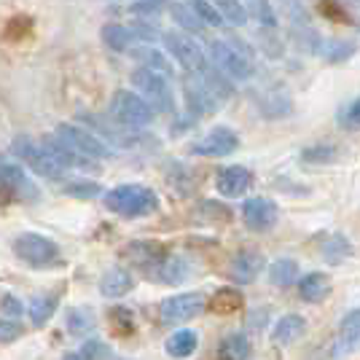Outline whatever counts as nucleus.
<instances>
[{"label": "nucleus", "mask_w": 360, "mask_h": 360, "mask_svg": "<svg viewBox=\"0 0 360 360\" xmlns=\"http://www.w3.org/2000/svg\"><path fill=\"white\" fill-rule=\"evenodd\" d=\"M105 207L124 218H143V215L159 210V196L153 194L148 186L127 183V186H116L108 191Z\"/></svg>", "instance_id": "nucleus-1"}, {"label": "nucleus", "mask_w": 360, "mask_h": 360, "mask_svg": "<svg viewBox=\"0 0 360 360\" xmlns=\"http://www.w3.org/2000/svg\"><path fill=\"white\" fill-rule=\"evenodd\" d=\"M132 84H135V89L140 91V97L148 103L150 110L172 113L175 97H172V89H169L165 75L153 73L148 68H137L135 73H132Z\"/></svg>", "instance_id": "nucleus-2"}, {"label": "nucleus", "mask_w": 360, "mask_h": 360, "mask_svg": "<svg viewBox=\"0 0 360 360\" xmlns=\"http://www.w3.org/2000/svg\"><path fill=\"white\" fill-rule=\"evenodd\" d=\"M110 116L113 121H119L121 127H129V129H140V127H148L153 121V110L148 108V103L135 94V91L119 89L110 100Z\"/></svg>", "instance_id": "nucleus-3"}, {"label": "nucleus", "mask_w": 360, "mask_h": 360, "mask_svg": "<svg viewBox=\"0 0 360 360\" xmlns=\"http://www.w3.org/2000/svg\"><path fill=\"white\" fill-rule=\"evenodd\" d=\"M14 253L19 255L25 264L35 266V269L51 266V264L60 261V248H57V242L44 237V234H32V231H25V234L16 237Z\"/></svg>", "instance_id": "nucleus-4"}, {"label": "nucleus", "mask_w": 360, "mask_h": 360, "mask_svg": "<svg viewBox=\"0 0 360 360\" xmlns=\"http://www.w3.org/2000/svg\"><path fill=\"white\" fill-rule=\"evenodd\" d=\"M54 137H60L68 148H73L84 159H108L113 153L94 132L84 129V127H75V124H60Z\"/></svg>", "instance_id": "nucleus-5"}, {"label": "nucleus", "mask_w": 360, "mask_h": 360, "mask_svg": "<svg viewBox=\"0 0 360 360\" xmlns=\"http://www.w3.org/2000/svg\"><path fill=\"white\" fill-rule=\"evenodd\" d=\"M11 153H14L16 159H22V165H27L32 172H38L44 178L60 180L65 175L60 167L51 162V156L44 150V146L30 140V137H16L14 143H11Z\"/></svg>", "instance_id": "nucleus-6"}, {"label": "nucleus", "mask_w": 360, "mask_h": 360, "mask_svg": "<svg viewBox=\"0 0 360 360\" xmlns=\"http://www.w3.org/2000/svg\"><path fill=\"white\" fill-rule=\"evenodd\" d=\"M205 296L202 293H178V296H169L159 304V315H162V323L167 326H175V323H186V320H191V317L202 315V309H205Z\"/></svg>", "instance_id": "nucleus-7"}, {"label": "nucleus", "mask_w": 360, "mask_h": 360, "mask_svg": "<svg viewBox=\"0 0 360 360\" xmlns=\"http://www.w3.org/2000/svg\"><path fill=\"white\" fill-rule=\"evenodd\" d=\"M162 41H165L167 51H169V54H172V57H175L186 70L199 73V75L207 70V60H205L202 49H199L188 35H183V32H165V35H162Z\"/></svg>", "instance_id": "nucleus-8"}, {"label": "nucleus", "mask_w": 360, "mask_h": 360, "mask_svg": "<svg viewBox=\"0 0 360 360\" xmlns=\"http://www.w3.org/2000/svg\"><path fill=\"white\" fill-rule=\"evenodd\" d=\"M210 57L215 62V68H218V73H226L231 78H250L253 75V65L245 57V51L234 49L226 41H212Z\"/></svg>", "instance_id": "nucleus-9"}, {"label": "nucleus", "mask_w": 360, "mask_h": 360, "mask_svg": "<svg viewBox=\"0 0 360 360\" xmlns=\"http://www.w3.org/2000/svg\"><path fill=\"white\" fill-rule=\"evenodd\" d=\"M240 146V137L234 129H229V127H218V129H212L210 135H205L199 143L191 146V153L194 156H229V153H234Z\"/></svg>", "instance_id": "nucleus-10"}, {"label": "nucleus", "mask_w": 360, "mask_h": 360, "mask_svg": "<svg viewBox=\"0 0 360 360\" xmlns=\"http://www.w3.org/2000/svg\"><path fill=\"white\" fill-rule=\"evenodd\" d=\"M277 218H280V212H277V205L271 199L253 196V199H248L242 205V221L253 231H266V229L277 224Z\"/></svg>", "instance_id": "nucleus-11"}, {"label": "nucleus", "mask_w": 360, "mask_h": 360, "mask_svg": "<svg viewBox=\"0 0 360 360\" xmlns=\"http://www.w3.org/2000/svg\"><path fill=\"white\" fill-rule=\"evenodd\" d=\"M0 188L22 196V199H35V196H38V188H35L32 180L25 175L22 165L8 162V159H3V156H0Z\"/></svg>", "instance_id": "nucleus-12"}, {"label": "nucleus", "mask_w": 360, "mask_h": 360, "mask_svg": "<svg viewBox=\"0 0 360 360\" xmlns=\"http://www.w3.org/2000/svg\"><path fill=\"white\" fill-rule=\"evenodd\" d=\"M250 183H253V175H250V169H245V167L234 165V167H226L218 172V180H215V186H218V191L229 199H237L242 196L248 188H250Z\"/></svg>", "instance_id": "nucleus-13"}, {"label": "nucleus", "mask_w": 360, "mask_h": 360, "mask_svg": "<svg viewBox=\"0 0 360 360\" xmlns=\"http://www.w3.org/2000/svg\"><path fill=\"white\" fill-rule=\"evenodd\" d=\"M41 146H44V150L51 156V162L60 167L62 172H65V169H89L91 167L89 159H84V156H78L73 148H68L60 137H46Z\"/></svg>", "instance_id": "nucleus-14"}, {"label": "nucleus", "mask_w": 360, "mask_h": 360, "mask_svg": "<svg viewBox=\"0 0 360 360\" xmlns=\"http://www.w3.org/2000/svg\"><path fill=\"white\" fill-rule=\"evenodd\" d=\"M264 269V258L261 253H253V250H242V253L234 255V261H231V280L234 283H240V285H248V283H253L255 277L261 274Z\"/></svg>", "instance_id": "nucleus-15"}, {"label": "nucleus", "mask_w": 360, "mask_h": 360, "mask_svg": "<svg viewBox=\"0 0 360 360\" xmlns=\"http://www.w3.org/2000/svg\"><path fill=\"white\" fill-rule=\"evenodd\" d=\"M127 258L135 264V266H140V269H146V274H148L162 258H165V248L159 245V242H132L129 248H127Z\"/></svg>", "instance_id": "nucleus-16"}, {"label": "nucleus", "mask_w": 360, "mask_h": 360, "mask_svg": "<svg viewBox=\"0 0 360 360\" xmlns=\"http://www.w3.org/2000/svg\"><path fill=\"white\" fill-rule=\"evenodd\" d=\"M360 345V309H352L347 312L345 320L339 323V333H336V347L333 352L342 355V352H349Z\"/></svg>", "instance_id": "nucleus-17"}, {"label": "nucleus", "mask_w": 360, "mask_h": 360, "mask_svg": "<svg viewBox=\"0 0 360 360\" xmlns=\"http://www.w3.org/2000/svg\"><path fill=\"white\" fill-rule=\"evenodd\" d=\"M148 277L150 280H159V283L175 285V283L188 277V264H186L183 258H178V255H165V258L148 271Z\"/></svg>", "instance_id": "nucleus-18"}, {"label": "nucleus", "mask_w": 360, "mask_h": 360, "mask_svg": "<svg viewBox=\"0 0 360 360\" xmlns=\"http://www.w3.org/2000/svg\"><path fill=\"white\" fill-rule=\"evenodd\" d=\"M183 89H186V103L194 113H212L215 110V97L210 94V89L202 84V78H186L183 81Z\"/></svg>", "instance_id": "nucleus-19"}, {"label": "nucleus", "mask_w": 360, "mask_h": 360, "mask_svg": "<svg viewBox=\"0 0 360 360\" xmlns=\"http://www.w3.org/2000/svg\"><path fill=\"white\" fill-rule=\"evenodd\" d=\"M330 293V277L323 271H309L307 277L299 280V296L309 304H320L326 301V296Z\"/></svg>", "instance_id": "nucleus-20"}, {"label": "nucleus", "mask_w": 360, "mask_h": 360, "mask_svg": "<svg viewBox=\"0 0 360 360\" xmlns=\"http://www.w3.org/2000/svg\"><path fill=\"white\" fill-rule=\"evenodd\" d=\"M132 285H135V280L127 269H110L100 280V293L108 296V299H119L124 293H129Z\"/></svg>", "instance_id": "nucleus-21"}, {"label": "nucleus", "mask_w": 360, "mask_h": 360, "mask_svg": "<svg viewBox=\"0 0 360 360\" xmlns=\"http://www.w3.org/2000/svg\"><path fill=\"white\" fill-rule=\"evenodd\" d=\"M212 315H237L242 307H245V299L242 293L231 290V288H224V290H215L212 299L205 304Z\"/></svg>", "instance_id": "nucleus-22"}, {"label": "nucleus", "mask_w": 360, "mask_h": 360, "mask_svg": "<svg viewBox=\"0 0 360 360\" xmlns=\"http://www.w3.org/2000/svg\"><path fill=\"white\" fill-rule=\"evenodd\" d=\"M196 345H199V336H196L194 330H188V328H180L175 330L169 339H167V355H172V358H188V355H194L196 352Z\"/></svg>", "instance_id": "nucleus-23"}, {"label": "nucleus", "mask_w": 360, "mask_h": 360, "mask_svg": "<svg viewBox=\"0 0 360 360\" xmlns=\"http://www.w3.org/2000/svg\"><path fill=\"white\" fill-rule=\"evenodd\" d=\"M320 253H323V261H326V264L336 266V264H342V261H347V258L352 255V245L347 242L345 234H330L328 240L323 242Z\"/></svg>", "instance_id": "nucleus-24"}, {"label": "nucleus", "mask_w": 360, "mask_h": 360, "mask_svg": "<svg viewBox=\"0 0 360 360\" xmlns=\"http://www.w3.org/2000/svg\"><path fill=\"white\" fill-rule=\"evenodd\" d=\"M248 355H250V339L245 333H229L218 347L221 360H245Z\"/></svg>", "instance_id": "nucleus-25"}, {"label": "nucleus", "mask_w": 360, "mask_h": 360, "mask_svg": "<svg viewBox=\"0 0 360 360\" xmlns=\"http://www.w3.org/2000/svg\"><path fill=\"white\" fill-rule=\"evenodd\" d=\"M307 328V320L301 315H285L283 320H277L274 326V342L277 345H288V342H296L301 333Z\"/></svg>", "instance_id": "nucleus-26"}, {"label": "nucleus", "mask_w": 360, "mask_h": 360, "mask_svg": "<svg viewBox=\"0 0 360 360\" xmlns=\"http://www.w3.org/2000/svg\"><path fill=\"white\" fill-rule=\"evenodd\" d=\"M57 304H60V296L57 293H44V296H35L30 304V320L32 326H46L51 315L57 312Z\"/></svg>", "instance_id": "nucleus-27"}, {"label": "nucleus", "mask_w": 360, "mask_h": 360, "mask_svg": "<svg viewBox=\"0 0 360 360\" xmlns=\"http://www.w3.org/2000/svg\"><path fill=\"white\" fill-rule=\"evenodd\" d=\"M132 54H135V60L143 62L140 68H148V70H153V73H159V75H165V78L172 73V65L167 62L165 54H162V51H156V49H150V46H137Z\"/></svg>", "instance_id": "nucleus-28"}, {"label": "nucleus", "mask_w": 360, "mask_h": 360, "mask_svg": "<svg viewBox=\"0 0 360 360\" xmlns=\"http://www.w3.org/2000/svg\"><path fill=\"white\" fill-rule=\"evenodd\" d=\"M296 274H299V264L293 258H277L269 266V283L277 288H288L296 283Z\"/></svg>", "instance_id": "nucleus-29"}, {"label": "nucleus", "mask_w": 360, "mask_h": 360, "mask_svg": "<svg viewBox=\"0 0 360 360\" xmlns=\"http://www.w3.org/2000/svg\"><path fill=\"white\" fill-rule=\"evenodd\" d=\"M169 14H172V22L178 25L180 30H188V32H202V19L194 14V8L183 6V3H172L169 6Z\"/></svg>", "instance_id": "nucleus-30"}, {"label": "nucleus", "mask_w": 360, "mask_h": 360, "mask_svg": "<svg viewBox=\"0 0 360 360\" xmlns=\"http://www.w3.org/2000/svg\"><path fill=\"white\" fill-rule=\"evenodd\" d=\"M103 41L110 51H127L132 44V32H129V27H121V25H105L103 27Z\"/></svg>", "instance_id": "nucleus-31"}, {"label": "nucleus", "mask_w": 360, "mask_h": 360, "mask_svg": "<svg viewBox=\"0 0 360 360\" xmlns=\"http://www.w3.org/2000/svg\"><path fill=\"white\" fill-rule=\"evenodd\" d=\"M320 54H323V60H326V62H345V60H349V57L355 54V44L333 38V41L320 44Z\"/></svg>", "instance_id": "nucleus-32"}, {"label": "nucleus", "mask_w": 360, "mask_h": 360, "mask_svg": "<svg viewBox=\"0 0 360 360\" xmlns=\"http://www.w3.org/2000/svg\"><path fill=\"white\" fill-rule=\"evenodd\" d=\"M94 315H91L89 309H70L68 312V330L73 333V336H86L94 330Z\"/></svg>", "instance_id": "nucleus-33"}, {"label": "nucleus", "mask_w": 360, "mask_h": 360, "mask_svg": "<svg viewBox=\"0 0 360 360\" xmlns=\"http://www.w3.org/2000/svg\"><path fill=\"white\" fill-rule=\"evenodd\" d=\"M202 78H205V86L210 89L212 97H221V100H229L231 94H234V86H231V81L229 78H224V75L218 73V70H205L202 73Z\"/></svg>", "instance_id": "nucleus-34"}, {"label": "nucleus", "mask_w": 360, "mask_h": 360, "mask_svg": "<svg viewBox=\"0 0 360 360\" xmlns=\"http://www.w3.org/2000/svg\"><path fill=\"white\" fill-rule=\"evenodd\" d=\"M215 6H218L221 19H226V22H231V25H237V27H242V25L248 22V8L242 6L240 0H218Z\"/></svg>", "instance_id": "nucleus-35"}, {"label": "nucleus", "mask_w": 360, "mask_h": 360, "mask_svg": "<svg viewBox=\"0 0 360 360\" xmlns=\"http://www.w3.org/2000/svg\"><path fill=\"white\" fill-rule=\"evenodd\" d=\"M288 110H290V97H285L283 91L269 94V97L261 103V113H264L266 119H283V116H288Z\"/></svg>", "instance_id": "nucleus-36"}, {"label": "nucleus", "mask_w": 360, "mask_h": 360, "mask_svg": "<svg viewBox=\"0 0 360 360\" xmlns=\"http://www.w3.org/2000/svg\"><path fill=\"white\" fill-rule=\"evenodd\" d=\"M336 146H312V148H304L301 150V159L309 162V165H328L336 159Z\"/></svg>", "instance_id": "nucleus-37"}, {"label": "nucleus", "mask_w": 360, "mask_h": 360, "mask_svg": "<svg viewBox=\"0 0 360 360\" xmlns=\"http://www.w3.org/2000/svg\"><path fill=\"white\" fill-rule=\"evenodd\" d=\"M100 355H105V345H103V342H97V339H89L81 349L68 352L65 360H97Z\"/></svg>", "instance_id": "nucleus-38"}, {"label": "nucleus", "mask_w": 360, "mask_h": 360, "mask_svg": "<svg viewBox=\"0 0 360 360\" xmlns=\"http://www.w3.org/2000/svg\"><path fill=\"white\" fill-rule=\"evenodd\" d=\"M194 14L202 19V25L207 22V25H224V19H221V14H218V8H212L207 0H194Z\"/></svg>", "instance_id": "nucleus-39"}, {"label": "nucleus", "mask_w": 360, "mask_h": 360, "mask_svg": "<svg viewBox=\"0 0 360 360\" xmlns=\"http://www.w3.org/2000/svg\"><path fill=\"white\" fill-rule=\"evenodd\" d=\"M65 191L73 196H81V199H89V196L100 194V186H97V183H89V180H75L70 186H65Z\"/></svg>", "instance_id": "nucleus-40"}, {"label": "nucleus", "mask_w": 360, "mask_h": 360, "mask_svg": "<svg viewBox=\"0 0 360 360\" xmlns=\"http://www.w3.org/2000/svg\"><path fill=\"white\" fill-rule=\"evenodd\" d=\"M250 8H253L255 19H258L264 27H274V25H277L274 11H271V6L266 3V0H255V3H250Z\"/></svg>", "instance_id": "nucleus-41"}, {"label": "nucleus", "mask_w": 360, "mask_h": 360, "mask_svg": "<svg viewBox=\"0 0 360 360\" xmlns=\"http://www.w3.org/2000/svg\"><path fill=\"white\" fill-rule=\"evenodd\" d=\"M22 333H25V328H22L16 320H0V342H3V345L16 342Z\"/></svg>", "instance_id": "nucleus-42"}, {"label": "nucleus", "mask_w": 360, "mask_h": 360, "mask_svg": "<svg viewBox=\"0 0 360 360\" xmlns=\"http://www.w3.org/2000/svg\"><path fill=\"white\" fill-rule=\"evenodd\" d=\"M110 320H113V328L119 330V333H129L132 330V317H129V312L127 309H113L110 312Z\"/></svg>", "instance_id": "nucleus-43"}, {"label": "nucleus", "mask_w": 360, "mask_h": 360, "mask_svg": "<svg viewBox=\"0 0 360 360\" xmlns=\"http://www.w3.org/2000/svg\"><path fill=\"white\" fill-rule=\"evenodd\" d=\"M167 0H135V11H143V14H159L165 8Z\"/></svg>", "instance_id": "nucleus-44"}, {"label": "nucleus", "mask_w": 360, "mask_h": 360, "mask_svg": "<svg viewBox=\"0 0 360 360\" xmlns=\"http://www.w3.org/2000/svg\"><path fill=\"white\" fill-rule=\"evenodd\" d=\"M345 127H360V100H355L352 105L347 108Z\"/></svg>", "instance_id": "nucleus-45"}, {"label": "nucleus", "mask_w": 360, "mask_h": 360, "mask_svg": "<svg viewBox=\"0 0 360 360\" xmlns=\"http://www.w3.org/2000/svg\"><path fill=\"white\" fill-rule=\"evenodd\" d=\"M0 307H3V312H6V315H22V304H19L14 296H3Z\"/></svg>", "instance_id": "nucleus-46"}, {"label": "nucleus", "mask_w": 360, "mask_h": 360, "mask_svg": "<svg viewBox=\"0 0 360 360\" xmlns=\"http://www.w3.org/2000/svg\"><path fill=\"white\" fill-rule=\"evenodd\" d=\"M3 202H6V191H3V188H0V205H3Z\"/></svg>", "instance_id": "nucleus-47"}, {"label": "nucleus", "mask_w": 360, "mask_h": 360, "mask_svg": "<svg viewBox=\"0 0 360 360\" xmlns=\"http://www.w3.org/2000/svg\"><path fill=\"white\" fill-rule=\"evenodd\" d=\"M250 3H255V0H250Z\"/></svg>", "instance_id": "nucleus-48"}]
</instances>
